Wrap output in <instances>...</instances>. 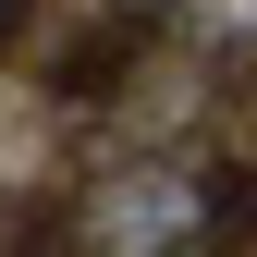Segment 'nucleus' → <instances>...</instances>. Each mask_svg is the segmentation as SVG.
<instances>
[{
    "mask_svg": "<svg viewBox=\"0 0 257 257\" xmlns=\"http://www.w3.org/2000/svg\"><path fill=\"white\" fill-rule=\"evenodd\" d=\"M74 233H86V257H184V245L208 233V172H172V159L110 172Z\"/></svg>",
    "mask_w": 257,
    "mask_h": 257,
    "instance_id": "obj_1",
    "label": "nucleus"
},
{
    "mask_svg": "<svg viewBox=\"0 0 257 257\" xmlns=\"http://www.w3.org/2000/svg\"><path fill=\"white\" fill-rule=\"evenodd\" d=\"M122 13H159V0H122Z\"/></svg>",
    "mask_w": 257,
    "mask_h": 257,
    "instance_id": "obj_2",
    "label": "nucleus"
},
{
    "mask_svg": "<svg viewBox=\"0 0 257 257\" xmlns=\"http://www.w3.org/2000/svg\"><path fill=\"white\" fill-rule=\"evenodd\" d=\"M0 13H13V0H0Z\"/></svg>",
    "mask_w": 257,
    "mask_h": 257,
    "instance_id": "obj_3",
    "label": "nucleus"
}]
</instances>
